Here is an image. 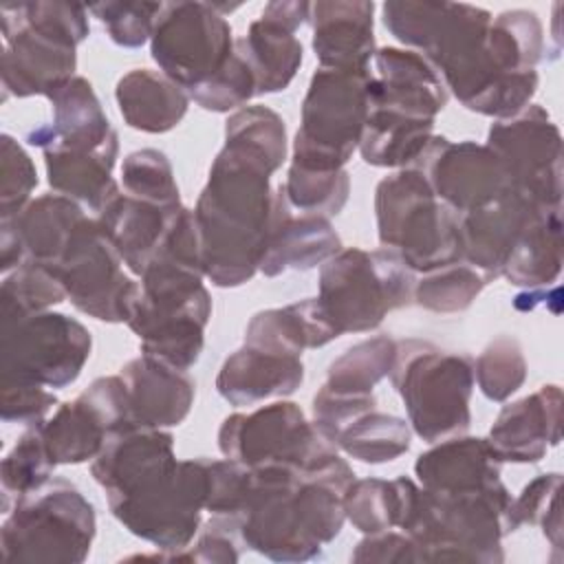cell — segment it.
Returning <instances> with one entry per match:
<instances>
[{
    "mask_svg": "<svg viewBox=\"0 0 564 564\" xmlns=\"http://www.w3.org/2000/svg\"><path fill=\"white\" fill-rule=\"evenodd\" d=\"M383 26L423 55L445 88L471 112L509 119L524 110L540 84L538 70L502 75L489 53L491 13L465 2L388 0Z\"/></svg>",
    "mask_w": 564,
    "mask_h": 564,
    "instance_id": "1",
    "label": "cell"
},
{
    "mask_svg": "<svg viewBox=\"0 0 564 564\" xmlns=\"http://www.w3.org/2000/svg\"><path fill=\"white\" fill-rule=\"evenodd\" d=\"M249 489L236 516L247 549L273 562H306L333 542L344 522V491L355 480L337 449L308 467H249Z\"/></svg>",
    "mask_w": 564,
    "mask_h": 564,
    "instance_id": "2",
    "label": "cell"
},
{
    "mask_svg": "<svg viewBox=\"0 0 564 564\" xmlns=\"http://www.w3.org/2000/svg\"><path fill=\"white\" fill-rule=\"evenodd\" d=\"M203 278L194 209L181 205L139 278V293L126 319L143 355L178 370L198 361L212 317V295Z\"/></svg>",
    "mask_w": 564,
    "mask_h": 564,
    "instance_id": "3",
    "label": "cell"
},
{
    "mask_svg": "<svg viewBox=\"0 0 564 564\" xmlns=\"http://www.w3.org/2000/svg\"><path fill=\"white\" fill-rule=\"evenodd\" d=\"M271 207V172L220 148L194 207L203 271L214 286L234 289L258 273Z\"/></svg>",
    "mask_w": 564,
    "mask_h": 564,
    "instance_id": "4",
    "label": "cell"
},
{
    "mask_svg": "<svg viewBox=\"0 0 564 564\" xmlns=\"http://www.w3.org/2000/svg\"><path fill=\"white\" fill-rule=\"evenodd\" d=\"M511 494L502 480L471 491H414L401 531L414 542L419 562L500 564Z\"/></svg>",
    "mask_w": 564,
    "mask_h": 564,
    "instance_id": "5",
    "label": "cell"
},
{
    "mask_svg": "<svg viewBox=\"0 0 564 564\" xmlns=\"http://www.w3.org/2000/svg\"><path fill=\"white\" fill-rule=\"evenodd\" d=\"M390 381L405 405L412 432L425 443L469 430L476 383L469 355L441 350L423 339H399Z\"/></svg>",
    "mask_w": 564,
    "mask_h": 564,
    "instance_id": "6",
    "label": "cell"
},
{
    "mask_svg": "<svg viewBox=\"0 0 564 564\" xmlns=\"http://www.w3.org/2000/svg\"><path fill=\"white\" fill-rule=\"evenodd\" d=\"M110 513L137 538L167 551L172 560L200 531L207 498V458L167 460L128 487L106 494Z\"/></svg>",
    "mask_w": 564,
    "mask_h": 564,
    "instance_id": "7",
    "label": "cell"
},
{
    "mask_svg": "<svg viewBox=\"0 0 564 564\" xmlns=\"http://www.w3.org/2000/svg\"><path fill=\"white\" fill-rule=\"evenodd\" d=\"M375 218L379 245L392 249L414 273L460 260L458 214L436 198L416 167H403L379 181Z\"/></svg>",
    "mask_w": 564,
    "mask_h": 564,
    "instance_id": "8",
    "label": "cell"
},
{
    "mask_svg": "<svg viewBox=\"0 0 564 564\" xmlns=\"http://www.w3.org/2000/svg\"><path fill=\"white\" fill-rule=\"evenodd\" d=\"M0 529L7 562L82 564L97 533L93 502L66 478L20 496Z\"/></svg>",
    "mask_w": 564,
    "mask_h": 564,
    "instance_id": "9",
    "label": "cell"
},
{
    "mask_svg": "<svg viewBox=\"0 0 564 564\" xmlns=\"http://www.w3.org/2000/svg\"><path fill=\"white\" fill-rule=\"evenodd\" d=\"M414 271L392 249L348 247L319 267L317 300L339 335L375 330L414 300Z\"/></svg>",
    "mask_w": 564,
    "mask_h": 564,
    "instance_id": "10",
    "label": "cell"
},
{
    "mask_svg": "<svg viewBox=\"0 0 564 564\" xmlns=\"http://www.w3.org/2000/svg\"><path fill=\"white\" fill-rule=\"evenodd\" d=\"M370 70L317 68L308 82L291 165L344 170L359 148L368 117Z\"/></svg>",
    "mask_w": 564,
    "mask_h": 564,
    "instance_id": "11",
    "label": "cell"
},
{
    "mask_svg": "<svg viewBox=\"0 0 564 564\" xmlns=\"http://www.w3.org/2000/svg\"><path fill=\"white\" fill-rule=\"evenodd\" d=\"M93 337L70 315L44 311L0 326V381L66 388L90 359Z\"/></svg>",
    "mask_w": 564,
    "mask_h": 564,
    "instance_id": "12",
    "label": "cell"
},
{
    "mask_svg": "<svg viewBox=\"0 0 564 564\" xmlns=\"http://www.w3.org/2000/svg\"><path fill=\"white\" fill-rule=\"evenodd\" d=\"M214 2H163L150 55L187 95L209 82L234 55L231 24Z\"/></svg>",
    "mask_w": 564,
    "mask_h": 564,
    "instance_id": "13",
    "label": "cell"
},
{
    "mask_svg": "<svg viewBox=\"0 0 564 564\" xmlns=\"http://www.w3.org/2000/svg\"><path fill=\"white\" fill-rule=\"evenodd\" d=\"M123 260L104 234L97 218L86 216L70 234L59 258L48 267L66 291L70 304L99 322H126L139 293L123 271Z\"/></svg>",
    "mask_w": 564,
    "mask_h": 564,
    "instance_id": "14",
    "label": "cell"
},
{
    "mask_svg": "<svg viewBox=\"0 0 564 564\" xmlns=\"http://www.w3.org/2000/svg\"><path fill=\"white\" fill-rule=\"evenodd\" d=\"M218 449L245 467L293 465L304 469L337 447L315 430L297 403L275 401L247 414H229L218 430Z\"/></svg>",
    "mask_w": 564,
    "mask_h": 564,
    "instance_id": "15",
    "label": "cell"
},
{
    "mask_svg": "<svg viewBox=\"0 0 564 564\" xmlns=\"http://www.w3.org/2000/svg\"><path fill=\"white\" fill-rule=\"evenodd\" d=\"M485 145L502 161L511 189L535 205L562 207V134L542 106L491 123Z\"/></svg>",
    "mask_w": 564,
    "mask_h": 564,
    "instance_id": "16",
    "label": "cell"
},
{
    "mask_svg": "<svg viewBox=\"0 0 564 564\" xmlns=\"http://www.w3.org/2000/svg\"><path fill=\"white\" fill-rule=\"evenodd\" d=\"M123 425H128L126 386L119 375H108L44 419L42 434L55 465H79L93 460L108 436Z\"/></svg>",
    "mask_w": 564,
    "mask_h": 564,
    "instance_id": "17",
    "label": "cell"
},
{
    "mask_svg": "<svg viewBox=\"0 0 564 564\" xmlns=\"http://www.w3.org/2000/svg\"><path fill=\"white\" fill-rule=\"evenodd\" d=\"M412 167L423 172L436 198L458 216L511 189L502 161L491 148L476 141L454 143L434 134Z\"/></svg>",
    "mask_w": 564,
    "mask_h": 564,
    "instance_id": "18",
    "label": "cell"
},
{
    "mask_svg": "<svg viewBox=\"0 0 564 564\" xmlns=\"http://www.w3.org/2000/svg\"><path fill=\"white\" fill-rule=\"evenodd\" d=\"M2 31V90L4 99L13 97H48L53 90L75 77L77 48L62 44L29 24L15 11L13 2L0 7Z\"/></svg>",
    "mask_w": 564,
    "mask_h": 564,
    "instance_id": "19",
    "label": "cell"
},
{
    "mask_svg": "<svg viewBox=\"0 0 564 564\" xmlns=\"http://www.w3.org/2000/svg\"><path fill=\"white\" fill-rule=\"evenodd\" d=\"M368 110L434 121L449 93L430 62L410 48H377L370 62Z\"/></svg>",
    "mask_w": 564,
    "mask_h": 564,
    "instance_id": "20",
    "label": "cell"
},
{
    "mask_svg": "<svg viewBox=\"0 0 564 564\" xmlns=\"http://www.w3.org/2000/svg\"><path fill=\"white\" fill-rule=\"evenodd\" d=\"M311 18V2L275 0L264 4L247 35L236 40L256 79V95L282 93L302 66V42L295 31Z\"/></svg>",
    "mask_w": 564,
    "mask_h": 564,
    "instance_id": "21",
    "label": "cell"
},
{
    "mask_svg": "<svg viewBox=\"0 0 564 564\" xmlns=\"http://www.w3.org/2000/svg\"><path fill=\"white\" fill-rule=\"evenodd\" d=\"M341 249V238L328 218L293 214L282 185L273 189L271 223L258 267L262 275L275 278L286 271H308L322 267Z\"/></svg>",
    "mask_w": 564,
    "mask_h": 564,
    "instance_id": "22",
    "label": "cell"
},
{
    "mask_svg": "<svg viewBox=\"0 0 564 564\" xmlns=\"http://www.w3.org/2000/svg\"><path fill=\"white\" fill-rule=\"evenodd\" d=\"M562 441V390L538 388L500 410L487 443L500 463H538Z\"/></svg>",
    "mask_w": 564,
    "mask_h": 564,
    "instance_id": "23",
    "label": "cell"
},
{
    "mask_svg": "<svg viewBox=\"0 0 564 564\" xmlns=\"http://www.w3.org/2000/svg\"><path fill=\"white\" fill-rule=\"evenodd\" d=\"M119 377L126 386L128 425L174 427L183 423L194 405L196 386L187 370H178L150 355L130 359Z\"/></svg>",
    "mask_w": 564,
    "mask_h": 564,
    "instance_id": "24",
    "label": "cell"
},
{
    "mask_svg": "<svg viewBox=\"0 0 564 564\" xmlns=\"http://www.w3.org/2000/svg\"><path fill=\"white\" fill-rule=\"evenodd\" d=\"M53 121L26 134V141L44 152H86L119 143L93 84L75 75L48 95Z\"/></svg>",
    "mask_w": 564,
    "mask_h": 564,
    "instance_id": "25",
    "label": "cell"
},
{
    "mask_svg": "<svg viewBox=\"0 0 564 564\" xmlns=\"http://www.w3.org/2000/svg\"><path fill=\"white\" fill-rule=\"evenodd\" d=\"M313 53L319 68L370 70L375 46V2L319 0L311 2Z\"/></svg>",
    "mask_w": 564,
    "mask_h": 564,
    "instance_id": "26",
    "label": "cell"
},
{
    "mask_svg": "<svg viewBox=\"0 0 564 564\" xmlns=\"http://www.w3.org/2000/svg\"><path fill=\"white\" fill-rule=\"evenodd\" d=\"M302 381V355L245 341L223 361L216 375V390L227 403L242 408L267 399H284Z\"/></svg>",
    "mask_w": 564,
    "mask_h": 564,
    "instance_id": "27",
    "label": "cell"
},
{
    "mask_svg": "<svg viewBox=\"0 0 564 564\" xmlns=\"http://www.w3.org/2000/svg\"><path fill=\"white\" fill-rule=\"evenodd\" d=\"M533 207L538 205L516 189H509L496 200L458 216L460 260L480 271L487 282L500 278L513 242Z\"/></svg>",
    "mask_w": 564,
    "mask_h": 564,
    "instance_id": "28",
    "label": "cell"
},
{
    "mask_svg": "<svg viewBox=\"0 0 564 564\" xmlns=\"http://www.w3.org/2000/svg\"><path fill=\"white\" fill-rule=\"evenodd\" d=\"M500 465L487 438L460 434L419 454L414 474L430 491H471L498 482Z\"/></svg>",
    "mask_w": 564,
    "mask_h": 564,
    "instance_id": "29",
    "label": "cell"
},
{
    "mask_svg": "<svg viewBox=\"0 0 564 564\" xmlns=\"http://www.w3.org/2000/svg\"><path fill=\"white\" fill-rule=\"evenodd\" d=\"M176 209L139 200L119 189L97 212V223L121 256L126 269L141 278Z\"/></svg>",
    "mask_w": 564,
    "mask_h": 564,
    "instance_id": "30",
    "label": "cell"
},
{
    "mask_svg": "<svg viewBox=\"0 0 564 564\" xmlns=\"http://www.w3.org/2000/svg\"><path fill=\"white\" fill-rule=\"evenodd\" d=\"M115 99L123 121L148 134L170 132L189 108V95L170 77L150 68H132L119 77Z\"/></svg>",
    "mask_w": 564,
    "mask_h": 564,
    "instance_id": "31",
    "label": "cell"
},
{
    "mask_svg": "<svg viewBox=\"0 0 564 564\" xmlns=\"http://www.w3.org/2000/svg\"><path fill=\"white\" fill-rule=\"evenodd\" d=\"M562 271V207H533L502 267V278L516 286L538 289Z\"/></svg>",
    "mask_w": 564,
    "mask_h": 564,
    "instance_id": "32",
    "label": "cell"
},
{
    "mask_svg": "<svg viewBox=\"0 0 564 564\" xmlns=\"http://www.w3.org/2000/svg\"><path fill=\"white\" fill-rule=\"evenodd\" d=\"M341 337L317 297H306L280 308L256 313L245 330V341L264 344L284 352L302 355Z\"/></svg>",
    "mask_w": 564,
    "mask_h": 564,
    "instance_id": "33",
    "label": "cell"
},
{
    "mask_svg": "<svg viewBox=\"0 0 564 564\" xmlns=\"http://www.w3.org/2000/svg\"><path fill=\"white\" fill-rule=\"evenodd\" d=\"M119 143L86 152H44L46 181L55 194L68 196L90 212H99L119 185L112 178Z\"/></svg>",
    "mask_w": 564,
    "mask_h": 564,
    "instance_id": "34",
    "label": "cell"
},
{
    "mask_svg": "<svg viewBox=\"0 0 564 564\" xmlns=\"http://www.w3.org/2000/svg\"><path fill=\"white\" fill-rule=\"evenodd\" d=\"M84 218V207L73 198L44 194L33 198L18 216L4 220L13 225L26 260L51 267L64 251L73 229Z\"/></svg>",
    "mask_w": 564,
    "mask_h": 564,
    "instance_id": "35",
    "label": "cell"
},
{
    "mask_svg": "<svg viewBox=\"0 0 564 564\" xmlns=\"http://www.w3.org/2000/svg\"><path fill=\"white\" fill-rule=\"evenodd\" d=\"M416 487L419 485L408 476L394 480L355 478L344 491L346 520L364 535L399 529Z\"/></svg>",
    "mask_w": 564,
    "mask_h": 564,
    "instance_id": "36",
    "label": "cell"
},
{
    "mask_svg": "<svg viewBox=\"0 0 564 564\" xmlns=\"http://www.w3.org/2000/svg\"><path fill=\"white\" fill-rule=\"evenodd\" d=\"M223 148L273 174L286 159L289 145L284 119L267 106H245L227 117Z\"/></svg>",
    "mask_w": 564,
    "mask_h": 564,
    "instance_id": "37",
    "label": "cell"
},
{
    "mask_svg": "<svg viewBox=\"0 0 564 564\" xmlns=\"http://www.w3.org/2000/svg\"><path fill=\"white\" fill-rule=\"evenodd\" d=\"M412 427L405 419L370 410L355 419L335 441V447L355 460L381 465L410 449Z\"/></svg>",
    "mask_w": 564,
    "mask_h": 564,
    "instance_id": "38",
    "label": "cell"
},
{
    "mask_svg": "<svg viewBox=\"0 0 564 564\" xmlns=\"http://www.w3.org/2000/svg\"><path fill=\"white\" fill-rule=\"evenodd\" d=\"M397 339L377 335L344 350L326 370V388L348 394H375V386L390 375Z\"/></svg>",
    "mask_w": 564,
    "mask_h": 564,
    "instance_id": "39",
    "label": "cell"
},
{
    "mask_svg": "<svg viewBox=\"0 0 564 564\" xmlns=\"http://www.w3.org/2000/svg\"><path fill=\"white\" fill-rule=\"evenodd\" d=\"M64 300L66 291L55 273L46 264L26 260L2 280L0 326H9L35 313L51 311V306L62 304Z\"/></svg>",
    "mask_w": 564,
    "mask_h": 564,
    "instance_id": "40",
    "label": "cell"
},
{
    "mask_svg": "<svg viewBox=\"0 0 564 564\" xmlns=\"http://www.w3.org/2000/svg\"><path fill=\"white\" fill-rule=\"evenodd\" d=\"M55 467L57 465L51 460V454L44 443L42 421L26 425L24 432L18 436L15 445L4 454L0 463L4 513L9 511L11 500L44 487L53 478Z\"/></svg>",
    "mask_w": 564,
    "mask_h": 564,
    "instance_id": "41",
    "label": "cell"
},
{
    "mask_svg": "<svg viewBox=\"0 0 564 564\" xmlns=\"http://www.w3.org/2000/svg\"><path fill=\"white\" fill-rule=\"evenodd\" d=\"M562 474L549 471L535 476L522 491L511 498L505 516L507 535L524 524H540L544 538L555 551H562V509H560Z\"/></svg>",
    "mask_w": 564,
    "mask_h": 564,
    "instance_id": "42",
    "label": "cell"
},
{
    "mask_svg": "<svg viewBox=\"0 0 564 564\" xmlns=\"http://www.w3.org/2000/svg\"><path fill=\"white\" fill-rule=\"evenodd\" d=\"M485 284L480 271L458 260L423 273L414 282L412 300L432 313H460L474 304Z\"/></svg>",
    "mask_w": 564,
    "mask_h": 564,
    "instance_id": "43",
    "label": "cell"
},
{
    "mask_svg": "<svg viewBox=\"0 0 564 564\" xmlns=\"http://www.w3.org/2000/svg\"><path fill=\"white\" fill-rule=\"evenodd\" d=\"M282 189L293 209L328 218L337 216L348 203L350 174L346 172V167L326 172L289 165Z\"/></svg>",
    "mask_w": 564,
    "mask_h": 564,
    "instance_id": "44",
    "label": "cell"
},
{
    "mask_svg": "<svg viewBox=\"0 0 564 564\" xmlns=\"http://www.w3.org/2000/svg\"><path fill=\"white\" fill-rule=\"evenodd\" d=\"M121 185L126 194L165 209L183 205L172 163L165 152L154 148L134 150L123 159Z\"/></svg>",
    "mask_w": 564,
    "mask_h": 564,
    "instance_id": "45",
    "label": "cell"
},
{
    "mask_svg": "<svg viewBox=\"0 0 564 564\" xmlns=\"http://www.w3.org/2000/svg\"><path fill=\"white\" fill-rule=\"evenodd\" d=\"M524 379L527 359L520 341L511 335H500L489 341L474 361V381L489 401H507L522 388Z\"/></svg>",
    "mask_w": 564,
    "mask_h": 564,
    "instance_id": "46",
    "label": "cell"
},
{
    "mask_svg": "<svg viewBox=\"0 0 564 564\" xmlns=\"http://www.w3.org/2000/svg\"><path fill=\"white\" fill-rule=\"evenodd\" d=\"M251 97H256V79L238 44L229 62L209 82L189 93V99L209 112H236L245 108Z\"/></svg>",
    "mask_w": 564,
    "mask_h": 564,
    "instance_id": "47",
    "label": "cell"
},
{
    "mask_svg": "<svg viewBox=\"0 0 564 564\" xmlns=\"http://www.w3.org/2000/svg\"><path fill=\"white\" fill-rule=\"evenodd\" d=\"M13 4L24 24L73 48H77L90 33V24H88L90 11L84 4L59 2V0H53V2L35 0V2H13Z\"/></svg>",
    "mask_w": 564,
    "mask_h": 564,
    "instance_id": "48",
    "label": "cell"
},
{
    "mask_svg": "<svg viewBox=\"0 0 564 564\" xmlns=\"http://www.w3.org/2000/svg\"><path fill=\"white\" fill-rule=\"evenodd\" d=\"M163 2H97L88 11L104 24L108 37L123 48L150 42Z\"/></svg>",
    "mask_w": 564,
    "mask_h": 564,
    "instance_id": "49",
    "label": "cell"
},
{
    "mask_svg": "<svg viewBox=\"0 0 564 564\" xmlns=\"http://www.w3.org/2000/svg\"><path fill=\"white\" fill-rule=\"evenodd\" d=\"M37 187L35 163L29 152L11 137H0V220L18 216Z\"/></svg>",
    "mask_w": 564,
    "mask_h": 564,
    "instance_id": "50",
    "label": "cell"
},
{
    "mask_svg": "<svg viewBox=\"0 0 564 564\" xmlns=\"http://www.w3.org/2000/svg\"><path fill=\"white\" fill-rule=\"evenodd\" d=\"M251 469L231 458H207L205 511L236 518L247 500Z\"/></svg>",
    "mask_w": 564,
    "mask_h": 564,
    "instance_id": "51",
    "label": "cell"
},
{
    "mask_svg": "<svg viewBox=\"0 0 564 564\" xmlns=\"http://www.w3.org/2000/svg\"><path fill=\"white\" fill-rule=\"evenodd\" d=\"M240 546L245 544L240 540L238 520L231 516H212V520L198 533L196 544L174 553L172 560L231 564L240 560Z\"/></svg>",
    "mask_w": 564,
    "mask_h": 564,
    "instance_id": "52",
    "label": "cell"
},
{
    "mask_svg": "<svg viewBox=\"0 0 564 564\" xmlns=\"http://www.w3.org/2000/svg\"><path fill=\"white\" fill-rule=\"evenodd\" d=\"M57 405V397L44 386L22 381H0V416L4 423L33 425L46 419Z\"/></svg>",
    "mask_w": 564,
    "mask_h": 564,
    "instance_id": "53",
    "label": "cell"
},
{
    "mask_svg": "<svg viewBox=\"0 0 564 564\" xmlns=\"http://www.w3.org/2000/svg\"><path fill=\"white\" fill-rule=\"evenodd\" d=\"M352 562H381V564H405L419 562L414 542L401 531H379L368 533L352 551Z\"/></svg>",
    "mask_w": 564,
    "mask_h": 564,
    "instance_id": "54",
    "label": "cell"
}]
</instances>
